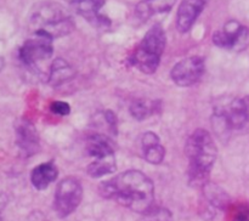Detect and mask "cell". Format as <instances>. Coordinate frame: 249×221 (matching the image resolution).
Here are the masks:
<instances>
[{
    "mask_svg": "<svg viewBox=\"0 0 249 221\" xmlns=\"http://www.w3.org/2000/svg\"><path fill=\"white\" fill-rule=\"evenodd\" d=\"M99 192L104 198L116 201L135 213L146 214L153 208L155 184L140 170H126L101 182Z\"/></svg>",
    "mask_w": 249,
    "mask_h": 221,
    "instance_id": "cell-1",
    "label": "cell"
},
{
    "mask_svg": "<svg viewBox=\"0 0 249 221\" xmlns=\"http://www.w3.org/2000/svg\"><path fill=\"white\" fill-rule=\"evenodd\" d=\"M185 153L189 159V184L192 187L203 188L209 182L212 169L218 157V147L213 136L206 129H196L187 138Z\"/></svg>",
    "mask_w": 249,
    "mask_h": 221,
    "instance_id": "cell-2",
    "label": "cell"
},
{
    "mask_svg": "<svg viewBox=\"0 0 249 221\" xmlns=\"http://www.w3.org/2000/svg\"><path fill=\"white\" fill-rule=\"evenodd\" d=\"M212 125L220 137L235 131L249 133V95L218 102L212 116Z\"/></svg>",
    "mask_w": 249,
    "mask_h": 221,
    "instance_id": "cell-3",
    "label": "cell"
},
{
    "mask_svg": "<svg viewBox=\"0 0 249 221\" xmlns=\"http://www.w3.org/2000/svg\"><path fill=\"white\" fill-rule=\"evenodd\" d=\"M167 36L160 24H155L143 35L129 57V63L143 74H153L160 67Z\"/></svg>",
    "mask_w": 249,
    "mask_h": 221,
    "instance_id": "cell-4",
    "label": "cell"
},
{
    "mask_svg": "<svg viewBox=\"0 0 249 221\" xmlns=\"http://www.w3.org/2000/svg\"><path fill=\"white\" fill-rule=\"evenodd\" d=\"M34 33H43L50 38L68 35L74 29V22L60 4L43 2L36 7L31 16Z\"/></svg>",
    "mask_w": 249,
    "mask_h": 221,
    "instance_id": "cell-5",
    "label": "cell"
},
{
    "mask_svg": "<svg viewBox=\"0 0 249 221\" xmlns=\"http://www.w3.org/2000/svg\"><path fill=\"white\" fill-rule=\"evenodd\" d=\"M83 199L82 182L77 177L68 176L58 182L53 198V210L56 215L65 219L74 213Z\"/></svg>",
    "mask_w": 249,
    "mask_h": 221,
    "instance_id": "cell-6",
    "label": "cell"
},
{
    "mask_svg": "<svg viewBox=\"0 0 249 221\" xmlns=\"http://www.w3.org/2000/svg\"><path fill=\"white\" fill-rule=\"evenodd\" d=\"M212 40L221 49L242 52L249 48V28L237 21H229L213 34Z\"/></svg>",
    "mask_w": 249,
    "mask_h": 221,
    "instance_id": "cell-7",
    "label": "cell"
},
{
    "mask_svg": "<svg viewBox=\"0 0 249 221\" xmlns=\"http://www.w3.org/2000/svg\"><path fill=\"white\" fill-rule=\"evenodd\" d=\"M53 38L43 33H33V36L23 43L19 49V60L28 67L49 60L53 56Z\"/></svg>",
    "mask_w": 249,
    "mask_h": 221,
    "instance_id": "cell-8",
    "label": "cell"
},
{
    "mask_svg": "<svg viewBox=\"0 0 249 221\" xmlns=\"http://www.w3.org/2000/svg\"><path fill=\"white\" fill-rule=\"evenodd\" d=\"M206 72V63L201 56L182 58L170 70V78L178 86L189 87L197 84Z\"/></svg>",
    "mask_w": 249,
    "mask_h": 221,
    "instance_id": "cell-9",
    "label": "cell"
},
{
    "mask_svg": "<svg viewBox=\"0 0 249 221\" xmlns=\"http://www.w3.org/2000/svg\"><path fill=\"white\" fill-rule=\"evenodd\" d=\"M71 4L75 12L95 28L107 29L111 26L108 17L101 14L105 0H71Z\"/></svg>",
    "mask_w": 249,
    "mask_h": 221,
    "instance_id": "cell-10",
    "label": "cell"
},
{
    "mask_svg": "<svg viewBox=\"0 0 249 221\" xmlns=\"http://www.w3.org/2000/svg\"><path fill=\"white\" fill-rule=\"evenodd\" d=\"M16 145L23 157H32L40 150V140L36 126L29 120H18L15 128Z\"/></svg>",
    "mask_w": 249,
    "mask_h": 221,
    "instance_id": "cell-11",
    "label": "cell"
},
{
    "mask_svg": "<svg viewBox=\"0 0 249 221\" xmlns=\"http://www.w3.org/2000/svg\"><path fill=\"white\" fill-rule=\"evenodd\" d=\"M208 0H182L178 7L177 28L180 33L191 31Z\"/></svg>",
    "mask_w": 249,
    "mask_h": 221,
    "instance_id": "cell-12",
    "label": "cell"
},
{
    "mask_svg": "<svg viewBox=\"0 0 249 221\" xmlns=\"http://www.w3.org/2000/svg\"><path fill=\"white\" fill-rule=\"evenodd\" d=\"M142 155L150 164H160L164 160L165 148L160 143V137L152 131H147L140 138Z\"/></svg>",
    "mask_w": 249,
    "mask_h": 221,
    "instance_id": "cell-13",
    "label": "cell"
},
{
    "mask_svg": "<svg viewBox=\"0 0 249 221\" xmlns=\"http://www.w3.org/2000/svg\"><path fill=\"white\" fill-rule=\"evenodd\" d=\"M58 176V169L53 162L41 163L36 165L31 172V182L33 187L39 191L48 188Z\"/></svg>",
    "mask_w": 249,
    "mask_h": 221,
    "instance_id": "cell-14",
    "label": "cell"
},
{
    "mask_svg": "<svg viewBox=\"0 0 249 221\" xmlns=\"http://www.w3.org/2000/svg\"><path fill=\"white\" fill-rule=\"evenodd\" d=\"M177 0H142L135 7V14L141 21H147L156 15L167 14Z\"/></svg>",
    "mask_w": 249,
    "mask_h": 221,
    "instance_id": "cell-15",
    "label": "cell"
},
{
    "mask_svg": "<svg viewBox=\"0 0 249 221\" xmlns=\"http://www.w3.org/2000/svg\"><path fill=\"white\" fill-rule=\"evenodd\" d=\"M85 150H87L88 155H90L92 159L116 154L111 140L105 134L100 133L92 134L91 136L88 137L87 143H85Z\"/></svg>",
    "mask_w": 249,
    "mask_h": 221,
    "instance_id": "cell-16",
    "label": "cell"
},
{
    "mask_svg": "<svg viewBox=\"0 0 249 221\" xmlns=\"http://www.w3.org/2000/svg\"><path fill=\"white\" fill-rule=\"evenodd\" d=\"M74 75V69L67 61H65L63 58H56L50 67L48 82L51 86H60L73 79Z\"/></svg>",
    "mask_w": 249,
    "mask_h": 221,
    "instance_id": "cell-17",
    "label": "cell"
},
{
    "mask_svg": "<svg viewBox=\"0 0 249 221\" xmlns=\"http://www.w3.org/2000/svg\"><path fill=\"white\" fill-rule=\"evenodd\" d=\"M160 109V102L146 99L134 100L130 103V107H129V112L133 116V118L139 121H142L145 119L150 118L151 116H153Z\"/></svg>",
    "mask_w": 249,
    "mask_h": 221,
    "instance_id": "cell-18",
    "label": "cell"
},
{
    "mask_svg": "<svg viewBox=\"0 0 249 221\" xmlns=\"http://www.w3.org/2000/svg\"><path fill=\"white\" fill-rule=\"evenodd\" d=\"M117 169V162H116V154L108 155V157L102 158H95L92 162L89 163L87 168L88 174L94 179H99V177H104L106 175L112 174L116 171Z\"/></svg>",
    "mask_w": 249,
    "mask_h": 221,
    "instance_id": "cell-19",
    "label": "cell"
},
{
    "mask_svg": "<svg viewBox=\"0 0 249 221\" xmlns=\"http://www.w3.org/2000/svg\"><path fill=\"white\" fill-rule=\"evenodd\" d=\"M203 193L206 198L208 199L209 203L213 206H215V208L225 209L228 208L229 203H230V198L226 194V192L215 184L208 182L203 187Z\"/></svg>",
    "mask_w": 249,
    "mask_h": 221,
    "instance_id": "cell-20",
    "label": "cell"
},
{
    "mask_svg": "<svg viewBox=\"0 0 249 221\" xmlns=\"http://www.w3.org/2000/svg\"><path fill=\"white\" fill-rule=\"evenodd\" d=\"M143 215L140 221H173L172 214L165 208H152Z\"/></svg>",
    "mask_w": 249,
    "mask_h": 221,
    "instance_id": "cell-21",
    "label": "cell"
},
{
    "mask_svg": "<svg viewBox=\"0 0 249 221\" xmlns=\"http://www.w3.org/2000/svg\"><path fill=\"white\" fill-rule=\"evenodd\" d=\"M50 111L57 116H68L71 113V106L67 102L53 101L50 104Z\"/></svg>",
    "mask_w": 249,
    "mask_h": 221,
    "instance_id": "cell-22",
    "label": "cell"
},
{
    "mask_svg": "<svg viewBox=\"0 0 249 221\" xmlns=\"http://www.w3.org/2000/svg\"><path fill=\"white\" fill-rule=\"evenodd\" d=\"M231 221H249V209L247 210L246 208H238L233 213Z\"/></svg>",
    "mask_w": 249,
    "mask_h": 221,
    "instance_id": "cell-23",
    "label": "cell"
},
{
    "mask_svg": "<svg viewBox=\"0 0 249 221\" xmlns=\"http://www.w3.org/2000/svg\"><path fill=\"white\" fill-rule=\"evenodd\" d=\"M0 221H4V220H2V219H1V218H0Z\"/></svg>",
    "mask_w": 249,
    "mask_h": 221,
    "instance_id": "cell-24",
    "label": "cell"
}]
</instances>
